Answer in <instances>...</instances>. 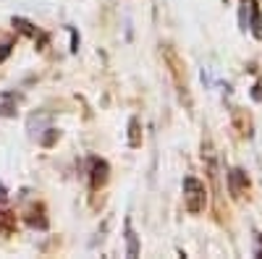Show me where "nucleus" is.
<instances>
[{
	"label": "nucleus",
	"instance_id": "obj_1",
	"mask_svg": "<svg viewBox=\"0 0 262 259\" xmlns=\"http://www.w3.org/2000/svg\"><path fill=\"white\" fill-rule=\"evenodd\" d=\"M205 202H207V194H205V183L196 181L194 176H186L184 178V204L191 215L202 212L205 209Z\"/></svg>",
	"mask_w": 262,
	"mask_h": 259
},
{
	"label": "nucleus",
	"instance_id": "obj_2",
	"mask_svg": "<svg viewBox=\"0 0 262 259\" xmlns=\"http://www.w3.org/2000/svg\"><path fill=\"white\" fill-rule=\"evenodd\" d=\"M242 29L252 32L254 37H262V16L254 0H244V8H242Z\"/></svg>",
	"mask_w": 262,
	"mask_h": 259
},
{
	"label": "nucleus",
	"instance_id": "obj_3",
	"mask_svg": "<svg viewBox=\"0 0 262 259\" xmlns=\"http://www.w3.org/2000/svg\"><path fill=\"white\" fill-rule=\"evenodd\" d=\"M249 186V181H247V173L242 170V168H233L231 173H228V189H231V194L238 199L244 194V189Z\"/></svg>",
	"mask_w": 262,
	"mask_h": 259
},
{
	"label": "nucleus",
	"instance_id": "obj_4",
	"mask_svg": "<svg viewBox=\"0 0 262 259\" xmlns=\"http://www.w3.org/2000/svg\"><path fill=\"white\" fill-rule=\"evenodd\" d=\"M126 254L134 259V256H139V239H137V233H134V228H131V223L126 220Z\"/></svg>",
	"mask_w": 262,
	"mask_h": 259
},
{
	"label": "nucleus",
	"instance_id": "obj_5",
	"mask_svg": "<svg viewBox=\"0 0 262 259\" xmlns=\"http://www.w3.org/2000/svg\"><path fill=\"white\" fill-rule=\"evenodd\" d=\"M128 128H131L128 144H131V147H139V144H142V139H139V118H131V121H128Z\"/></svg>",
	"mask_w": 262,
	"mask_h": 259
},
{
	"label": "nucleus",
	"instance_id": "obj_6",
	"mask_svg": "<svg viewBox=\"0 0 262 259\" xmlns=\"http://www.w3.org/2000/svg\"><path fill=\"white\" fill-rule=\"evenodd\" d=\"M105 173H107V165L95 160V176H92V181H95V183H102V181H105Z\"/></svg>",
	"mask_w": 262,
	"mask_h": 259
},
{
	"label": "nucleus",
	"instance_id": "obj_7",
	"mask_svg": "<svg viewBox=\"0 0 262 259\" xmlns=\"http://www.w3.org/2000/svg\"><path fill=\"white\" fill-rule=\"evenodd\" d=\"M254 256L262 259V233H257V239H254Z\"/></svg>",
	"mask_w": 262,
	"mask_h": 259
},
{
	"label": "nucleus",
	"instance_id": "obj_8",
	"mask_svg": "<svg viewBox=\"0 0 262 259\" xmlns=\"http://www.w3.org/2000/svg\"><path fill=\"white\" fill-rule=\"evenodd\" d=\"M202 84L205 86H212V71L210 68H202Z\"/></svg>",
	"mask_w": 262,
	"mask_h": 259
}]
</instances>
